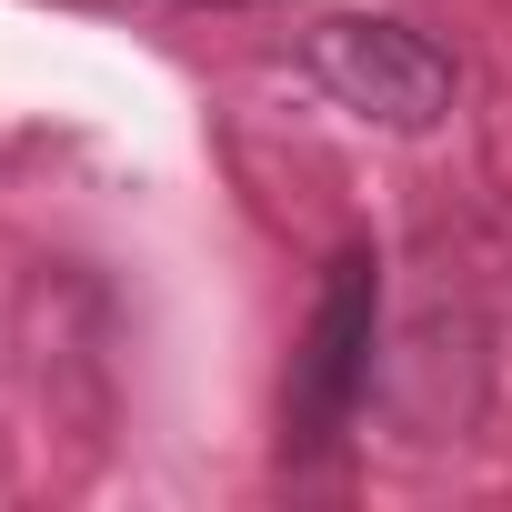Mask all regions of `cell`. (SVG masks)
Here are the masks:
<instances>
[{
    "instance_id": "6da1fadb",
    "label": "cell",
    "mask_w": 512,
    "mask_h": 512,
    "mask_svg": "<svg viewBox=\"0 0 512 512\" xmlns=\"http://www.w3.org/2000/svg\"><path fill=\"white\" fill-rule=\"evenodd\" d=\"M372 362H382V262L372 251H332V272L312 292V322H302V352H292V392H282L292 452L342 442V422L372 392Z\"/></svg>"
},
{
    "instance_id": "3957f363",
    "label": "cell",
    "mask_w": 512,
    "mask_h": 512,
    "mask_svg": "<svg viewBox=\"0 0 512 512\" xmlns=\"http://www.w3.org/2000/svg\"><path fill=\"white\" fill-rule=\"evenodd\" d=\"M191 11H241V0H191Z\"/></svg>"
},
{
    "instance_id": "7a4b0ae2",
    "label": "cell",
    "mask_w": 512,
    "mask_h": 512,
    "mask_svg": "<svg viewBox=\"0 0 512 512\" xmlns=\"http://www.w3.org/2000/svg\"><path fill=\"white\" fill-rule=\"evenodd\" d=\"M302 61H312V81H322L342 111H362V121H382V131H432V121L452 111V61H442L422 31H402V21L332 11V21H312Z\"/></svg>"
}]
</instances>
